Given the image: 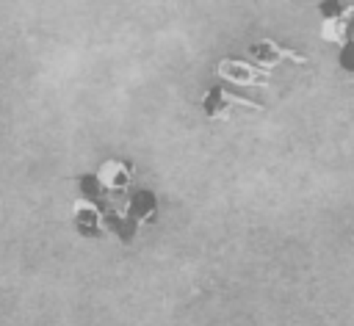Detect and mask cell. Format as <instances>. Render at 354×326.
I'll list each match as a JSON object with an SVG mask.
<instances>
[{
  "instance_id": "obj_5",
  "label": "cell",
  "mask_w": 354,
  "mask_h": 326,
  "mask_svg": "<svg viewBox=\"0 0 354 326\" xmlns=\"http://www.w3.org/2000/svg\"><path fill=\"white\" fill-rule=\"evenodd\" d=\"M83 182H91V188H97L94 193H122L127 191V185L133 182V166L124 160H105L100 163V169L86 177Z\"/></svg>"
},
{
  "instance_id": "obj_4",
  "label": "cell",
  "mask_w": 354,
  "mask_h": 326,
  "mask_svg": "<svg viewBox=\"0 0 354 326\" xmlns=\"http://www.w3.org/2000/svg\"><path fill=\"white\" fill-rule=\"evenodd\" d=\"M213 75L227 80V83H232V86H246V88H263L271 80V72L254 66L246 58H235V55H227V58L216 61Z\"/></svg>"
},
{
  "instance_id": "obj_6",
  "label": "cell",
  "mask_w": 354,
  "mask_h": 326,
  "mask_svg": "<svg viewBox=\"0 0 354 326\" xmlns=\"http://www.w3.org/2000/svg\"><path fill=\"white\" fill-rule=\"evenodd\" d=\"M337 66H340L343 72L354 75V41H348V44H343V47H340V55H337Z\"/></svg>"
},
{
  "instance_id": "obj_3",
  "label": "cell",
  "mask_w": 354,
  "mask_h": 326,
  "mask_svg": "<svg viewBox=\"0 0 354 326\" xmlns=\"http://www.w3.org/2000/svg\"><path fill=\"white\" fill-rule=\"evenodd\" d=\"M246 52L252 55V64L260 66V69H266V72L277 69L279 64H293V66H307L310 64V58L301 50L285 47L277 39H257V41L249 44Z\"/></svg>"
},
{
  "instance_id": "obj_2",
  "label": "cell",
  "mask_w": 354,
  "mask_h": 326,
  "mask_svg": "<svg viewBox=\"0 0 354 326\" xmlns=\"http://www.w3.org/2000/svg\"><path fill=\"white\" fill-rule=\"evenodd\" d=\"M321 11V39L337 47L354 41V3L348 0H324L315 6Z\"/></svg>"
},
{
  "instance_id": "obj_1",
  "label": "cell",
  "mask_w": 354,
  "mask_h": 326,
  "mask_svg": "<svg viewBox=\"0 0 354 326\" xmlns=\"http://www.w3.org/2000/svg\"><path fill=\"white\" fill-rule=\"evenodd\" d=\"M266 111V102H260V99H252V97H243L241 91H235L232 86H224V83H216V86H210L202 97H199V111L207 116V119H213V122H224V119H230L235 111Z\"/></svg>"
}]
</instances>
